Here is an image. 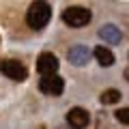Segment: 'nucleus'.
Returning a JSON list of instances; mask_svg holds the SVG:
<instances>
[{"label":"nucleus","instance_id":"obj_1","mask_svg":"<svg viewBox=\"0 0 129 129\" xmlns=\"http://www.w3.org/2000/svg\"><path fill=\"white\" fill-rule=\"evenodd\" d=\"M52 19V7L47 2H32L30 9L26 13V22L32 30H41L43 26H47V22Z\"/></svg>","mask_w":129,"mask_h":129},{"label":"nucleus","instance_id":"obj_2","mask_svg":"<svg viewBox=\"0 0 129 129\" xmlns=\"http://www.w3.org/2000/svg\"><path fill=\"white\" fill-rule=\"evenodd\" d=\"M92 13L90 9H86V7H67L62 13V22L67 24L69 28H84L88 22H90Z\"/></svg>","mask_w":129,"mask_h":129},{"label":"nucleus","instance_id":"obj_3","mask_svg":"<svg viewBox=\"0 0 129 129\" xmlns=\"http://www.w3.org/2000/svg\"><path fill=\"white\" fill-rule=\"evenodd\" d=\"M0 73L5 75V78H9V80H15V82H24L28 78L26 67L22 62H17V60H11V58L0 60Z\"/></svg>","mask_w":129,"mask_h":129},{"label":"nucleus","instance_id":"obj_4","mask_svg":"<svg viewBox=\"0 0 129 129\" xmlns=\"http://www.w3.org/2000/svg\"><path fill=\"white\" fill-rule=\"evenodd\" d=\"M39 88H41L43 95L58 97V95H62V90H64V80L60 78V75H43L41 82H39Z\"/></svg>","mask_w":129,"mask_h":129},{"label":"nucleus","instance_id":"obj_5","mask_svg":"<svg viewBox=\"0 0 129 129\" xmlns=\"http://www.w3.org/2000/svg\"><path fill=\"white\" fill-rule=\"evenodd\" d=\"M37 69L41 75H56V71H58V58L52 52H43L37 58Z\"/></svg>","mask_w":129,"mask_h":129},{"label":"nucleus","instance_id":"obj_6","mask_svg":"<svg viewBox=\"0 0 129 129\" xmlns=\"http://www.w3.org/2000/svg\"><path fill=\"white\" fill-rule=\"evenodd\" d=\"M67 58H69V62L73 67H84L88 62V58H90V50L86 45H73L67 50Z\"/></svg>","mask_w":129,"mask_h":129},{"label":"nucleus","instance_id":"obj_7","mask_svg":"<svg viewBox=\"0 0 129 129\" xmlns=\"http://www.w3.org/2000/svg\"><path fill=\"white\" fill-rule=\"evenodd\" d=\"M88 120H90V116H88V112L84 108H71L67 112V123L73 129H84L88 125Z\"/></svg>","mask_w":129,"mask_h":129},{"label":"nucleus","instance_id":"obj_8","mask_svg":"<svg viewBox=\"0 0 129 129\" xmlns=\"http://www.w3.org/2000/svg\"><path fill=\"white\" fill-rule=\"evenodd\" d=\"M99 37H101L106 43L118 45V43H120V39H123V35H120V30L114 26V24H106V26H101V28H99Z\"/></svg>","mask_w":129,"mask_h":129},{"label":"nucleus","instance_id":"obj_9","mask_svg":"<svg viewBox=\"0 0 129 129\" xmlns=\"http://www.w3.org/2000/svg\"><path fill=\"white\" fill-rule=\"evenodd\" d=\"M92 54H95L97 62L101 64V67H112V64H114V54H112L108 47L99 45V47H95V50H92Z\"/></svg>","mask_w":129,"mask_h":129},{"label":"nucleus","instance_id":"obj_10","mask_svg":"<svg viewBox=\"0 0 129 129\" xmlns=\"http://www.w3.org/2000/svg\"><path fill=\"white\" fill-rule=\"evenodd\" d=\"M99 101H101L103 106H112V103H118V101H120V90H116V88H108V90H103V92H101Z\"/></svg>","mask_w":129,"mask_h":129},{"label":"nucleus","instance_id":"obj_11","mask_svg":"<svg viewBox=\"0 0 129 129\" xmlns=\"http://www.w3.org/2000/svg\"><path fill=\"white\" fill-rule=\"evenodd\" d=\"M116 120H120V123H125V125H129V108H120L118 112H116Z\"/></svg>","mask_w":129,"mask_h":129},{"label":"nucleus","instance_id":"obj_12","mask_svg":"<svg viewBox=\"0 0 129 129\" xmlns=\"http://www.w3.org/2000/svg\"><path fill=\"white\" fill-rule=\"evenodd\" d=\"M125 78H127V82H129V69H125Z\"/></svg>","mask_w":129,"mask_h":129},{"label":"nucleus","instance_id":"obj_13","mask_svg":"<svg viewBox=\"0 0 129 129\" xmlns=\"http://www.w3.org/2000/svg\"><path fill=\"white\" fill-rule=\"evenodd\" d=\"M58 129H64V127H58Z\"/></svg>","mask_w":129,"mask_h":129}]
</instances>
